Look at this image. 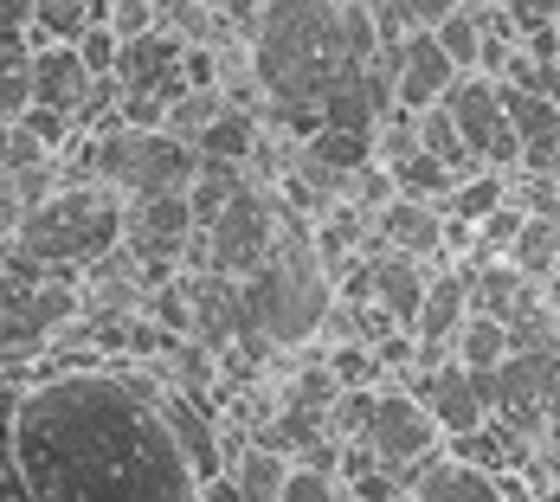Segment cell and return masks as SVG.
<instances>
[{"mask_svg":"<svg viewBox=\"0 0 560 502\" xmlns=\"http://www.w3.org/2000/svg\"><path fill=\"white\" fill-rule=\"evenodd\" d=\"M162 387L129 354L33 374L13 399L26 502H200V477L155 406Z\"/></svg>","mask_w":560,"mask_h":502,"instance_id":"1","label":"cell"},{"mask_svg":"<svg viewBox=\"0 0 560 502\" xmlns=\"http://www.w3.org/2000/svg\"><path fill=\"white\" fill-rule=\"evenodd\" d=\"M381 58V26L361 0H265L252 26V71L265 104L323 110L341 78Z\"/></svg>","mask_w":560,"mask_h":502,"instance_id":"2","label":"cell"},{"mask_svg":"<svg viewBox=\"0 0 560 502\" xmlns=\"http://www.w3.org/2000/svg\"><path fill=\"white\" fill-rule=\"evenodd\" d=\"M116 245H122V194L104 187V180H58L39 207H26L7 252L84 271V265L110 258Z\"/></svg>","mask_w":560,"mask_h":502,"instance_id":"3","label":"cell"},{"mask_svg":"<svg viewBox=\"0 0 560 502\" xmlns=\"http://www.w3.org/2000/svg\"><path fill=\"white\" fill-rule=\"evenodd\" d=\"M200 238H207V271H220V278H252V271L278 252V238H283L278 187L245 180L220 213L200 225Z\"/></svg>","mask_w":560,"mask_h":502,"instance_id":"4","label":"cell"},{"mask_svg":"<svg viewBox=\"0 0 560 502\" xmlns=\"http://www.w3.org/2000/svg\"><path fill=\"white\" fill-rule=\"evenodd\" d=\"M445 110L457 122V136H464V149L477 155V167H503L509 174V167L522 162V142H515L509 110H503V84L490 71H464L445 91Z\"/></svg>","mask_w":560,"mask_h":502,"instance_id":"5","label":"cell"},{"mask_svg":"<svg viewBox=\"0 0 560 502\" xmlns=\"http://www.w3.org/2000/svg\"><path fill=\"white\" fill-rule=\"evenodd\" d=\"M381 65L393 71V104L399 110H432V104H445V91L464 78L457 65H451V52L439 46V33L432 26H412L399 46H387L381 52Z\"/></svg>","mask_w":560,"mask_h":502,"instance_id":"6","label":"cell"},{"mask_svg":"<svg viewBox=\"0 0 560 502\" xmlns=\"http://www.w3.org/2000/svg\"><path fill=\"white\" fill-rule=\"evenodd\" d=\"M381 464H412V457H432V451H445V432H439V419L425 412V399L412 387H381V406H374V419H368V432H361Z\"/></svg>","mask_w":560,"mask_h":502,"instance_id":"7","label":"cell"},{"mask_svg":"<svg viewBox=\"0 0 560 502\" xmlns=\"http://www.w3.org/2000/svg\"><path fill=\"white\" fill-rule=\"evenodd\" d=\"M406 387L425 399V412L439 419V432L445 439H457V432H470V425H483L490 412H483V399H477V381H470V367L457 361V354H445L439 367H425V374H412Z\"/></svg>","mask_w":560,"mask_h":502,"instance_id":"8","label":"cell"},{"mask_svg":"<svg viewBox=\"0 0 560 502\" xmlns=\"http://www.w3.org/2000/svg\"><path fill=\"white\" fill-rule=\"evenodd\" d=\"M91 97H97V78H91V65L78 58V46H33V104L65 110L84 129Z\"/></svg>","mask_w":560,"mask_h":502,"instance_id":"9","label":"cell"},{"mask_svg":"<svg viewBox=\"0 0 560 502\" xmlns=\"http://www.w3.org/2000/svg\"><path fill=\"white\" fill-rule=\"evenodd\" d=\"M374 238H381L387 252H406V258H425V265H439V258H445V207L393 194L387 207L374 213Z\"/></svg>","mask_w":560,"mask_h":502,"instance_id":"10","label":"cell"},{"mask_svg":"<svg viewBox=\"0 0 560 502\" xmlns=\"http://www.w3.org/2000/svg\"><path fill=\"white\" fill-rule=\"evenodd\" d=\"M464 316H470V265H464V258H439V265H432V283H425V303H419L412 335H419L425 348H451V335H457Z\"/></svg>","mask_w":560,"mask_h":502,"instance_id":"11","label":"cell"},{"mask_svg":"<svg viewBox=\"0 0 560 502\" xmlns=\"http://www.w3.org/2000/svg\"><path fill=\"white\" fill-rule=\"evenodd\" d=\"M412 502H503L497 497V477L451 457V451H432L419 464V483H412Z\"/></svg>","mask_w":560,"mask_h":502,"instance_id":"12","label":"cell"},{"mask_svg":"<svg viewBox=\"0 0 560 502\" xmlns=\"http://www.w3.org/2000/svg\"><path fill=\"white\" fill-rule=\"evenodd\" d=\"M97 20H110V0H33V46H71Z\"/></svg>","mask_w":560,"mask_h":502,"instance_id":"13","label":"cell"},{"mask_svg":"<svg viewBox=\"0 0 560 502\" xmlns=\"http://www.w3.org/2000/svg\"><path fill=\"white\" fill-rule=\"evenodd\" d=\"M296 155H303V162H316V167H329V174H341V180H348L354 167L374 162V136H368V129H329V122H323V129H316V136H310V142H303Z\"/></svg>","mask_w":560,"mask_h":502,"instance_id":"14","label":"cell"},{"mask_svg":"<svg viewBox=\"0 0 560 502\" xmlns=\"http://www.w3.org/2000/svg\"><path fill=\"white\" fill-rule=\"evenodd\" d=\"M509 200V174L503 167H477V174H464L457 187H451V200H445V220L457 225H483L497 207Z\"/></svg>","mask_w":560,"mask_h":502,"instance_id":"15","label":"cell"},{"mask_svg":"<svg viewBox=\"0 0 560 502\" xmlns=\"http://www.w3.org/2000/svg\"><path fill=\"white\" fill-rule=\"evenodd\" d=\"M232 483L245 490V502H283V477H290V457L271 445H245L232 464Z\"/></svg>","mask_w":560,"mask_h":502,"instance_id":"16","label":"cell"},{"mask_svg":"<svg viewBox=\"0 0 560 502\" xmlns=\"http://www.w3.org/2000/svg\"><path fill=\"white\" fill-rule=\"evenodd\" d=\"M387 174H393V194H406V200H432V207H445L451 187H457V174H451L439 155H425V149H412V155L387 162Z\"/></svg>","mask_w":560,"mask_h":502,"instance_id":"17","label":"cell"},{"mask_svg":"<svg viewBox=\"0 0 560 502\" xmlns=\"http://www.w3.org/2000/svg\"><path fill=\"white\" fill-rule=\"evenodd\" d=\"M451 354H457L464 367H503L509 361V323L470 310V316L457 323V335H451Z\"/></svg>","mask_w":560,"mask_h":502,"instance_id":"18","label":"cell"},{"mask_svg":"<svg viewBox=\"0 0 560 502\" xmlns=\"http://www.w3.org/2000/svg\"><path fill=\"white\" fill-rule=\"evenodd\" d=\"M560 258V225L555 213H528L522 220V232H515V245H509V265L515 271H528V278H548Z\"/></svg>","mask_w":560,"mask_h":502,"instance_id":"19","label":"cell"},{"mask_svg":"<svg viewBox=\"0 0 560 502\" xmlns=\"http://www.w3.org/2000/svg\"><path fill=\"white\" fill-rule=\"evenodd\" d=\"M432 33H439V46L451 52V65H457V71H477V65H483V7H477V0L451 7Z\"/></svg>","mask_w":560,"mask_h":502,"instance_id":"20","label":"cell"},{"mask_svg":"<svg viewBox=\"0 0 560 502\" xmlns=\"http://www.w3.org/2000/svg\"><path fill=\"white\" fill-rule=\"evenodd\" d=\"M33 110V46H0V122Z\"/></svg>","mask_w":560,"mask_h":502,"instance_id":"21","label":"cell"},{"mask_svg":"<svg viewBox=\"0 0 560 502\" xmlns=\"http://www.w3.org/2000/svg\"><path fill=\"white\" fill-rule=\"evenodd\" d=\"M374 406H381V387H341L329 399V439H361L368 432V419H374Z\"/></svg>","mask_w":560,"mask_h":502,"instance_id":"22","label":"cell"},{"mask_svg":"<svg viewBox=\"0 0 560 502\" xmlns=\"http://www.w3.org/2000/svg\"><path fill=\"white\" fill-rule=\"evenodd\" d=\"M13 399L0 393V502H26V470H20V425H13Z\"/></svg>","mask_w":560,"mask_h":502,"instance_id":"23","label":"cell"},{"mask_svg":"<svg viewBox=\"0 0 560 502\" xmlns=\"http://www.w3.org/2000/svg\"><path fill=\"white\" fill-rule=\"evenodd\" d=\"M220 110H225V91H180V97L168 104V116H162V129L187 136V142H200V129H207Z\"/></svg>","mask_w":560,"mask_h":502,"instance_id":"24","label":"cell"},{"mask_svg":"<svg viewBox=\"0 0 560 502\" xmlns=\"http://www.w3.org/2000/svg\"><path fill=\"white\" fill-rule=\"evenodd\" d=\"M283 502H341V477L336 470L290 464V477H283Z\"/></svg>","mask_w":560,"mask_h":502,"instance_id":"25","label":"cell"},{"mask_svg":"<svg viewBox=\"0 0 560 502\" xmlns=\"http://www.w3.org/2000/svg\"><path fill=\"white\" fill-rule=\"evenodd\" d=\"M162 26V7L155 0H110V33L116 39H142Z\"/></svg>","mask_w":560,"mask_h":502,"instance_id":"26","label":"cell"},{"mask_svg":"<svg viewBox=\"0 0 560 502\" xmlns=\"http://www.w3.org/2000/svg\"><path fill=\"white\" fill-rule=\"evenodd\" d=\"M71 46H78V58L91 65V78H110V71H116V52H122V39L110 33V20H97V26H91L84 39H71Z\"/></svg>","mask_w":560,"mask_h":502,"instance_id":"27","label":"cell"},{"mask_svg":"<svg viewBox=\"0 0 560 502\" xmlns=\"http://www.w3.org/2000/svg\"><path fill=\"white\" fill-rule=\"evenodd\" d=\"M200 502H245V490L232 483V470H220V477H207V483H200Z\"/></svg>","mask_w":560,"mask_h":502,"instance_id":"28","label":"cell"},{"mask_svg":"<svg viewBox=\"0 0 560 502\" xmlns=\"http://www.w3.org/2000/svg\"><path fill=\"white\" fill-rule=\"evenodd\" d=\"M541 470H555V483H560V425L541 432Z\"/></svg>","mask_w":560,"mask_h":502,"instance_id":"29","label":"cell"},{"mask_svg":"<svg viewBox=\"0 0 560 502\" xmlns=\"http://www.w3.org/2000/svg\"><path fill=\"white\" fill-rule=\"evenodd\" d=\"M541 290H548V310H555V323H560V258H555V271L541 278Z\"/></svg>","mask_w":560,"mask_h":502,"instance_id":"30","label":"cell"},{"mask_svg":"<svg viewBox=\"0 0 560 502\" xmlns=\"http://www.w3.org/2000/svg\"><path fill=\"white\" fill-rule=\"evenodd\" d=\"M555 225H560V213H555Z\"/></svg>","mask_w":560,"mask_h":502,"instance_id":"31","label":"cell"},{"mask_svg":"<svg viewBox=\"0 0 560 502\" xmlns=\"http://www.w3.org/2000/svg\"><path fill=\"white\" fill-rule=\"evenodd\" d=\"M341 502H348V497H341Z\"/></svg>","mask_w":560,"mask_h":502,"instance_id":"32","label":"cell"}]
</instances>
